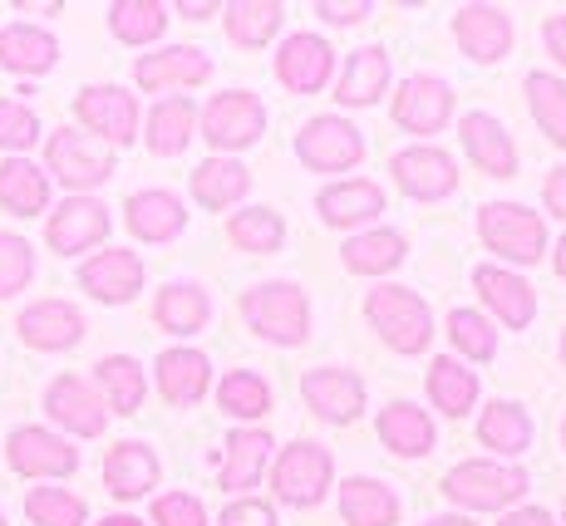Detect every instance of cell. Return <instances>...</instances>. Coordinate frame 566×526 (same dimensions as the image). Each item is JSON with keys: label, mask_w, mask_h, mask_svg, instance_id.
I'll return each mask as SVG.
<instances>
[{"label": "cell", "mask_w": 566, "mask_h": 526, "mask_svg": "<svg viewBox=\"0 0 566 526\" xmlns=\"http://www.w3.org/2000/svg\"><path fill=\"white\" fill-rule=\"evenodd\" d=\"M335 70V54L321 35H291L276 54V74L291 94H315Z\"/></svg>", "instance_id": "cell-19"}, {"label": "cell", "mask_w": 566, "mask_h": 526, "mask_svg": "<svg viewBox=\"0 0 566 526\" xmlns=\"http://www.w3.org/2000/svg\"><path fill=\"white\" fill-rule=\"evenodd\" d=\"M99 526H144V522H138V517H124V512H118V517H104Z\"/></svg>", "instance_id": "cell-55"}, {"label": "cell", "mask_w": 566, "mask_h": 526, "mask_svg": "<svg viewBox=\"0 0 566 526\" xmlns=\"http://www.w3.org/2000/svg\"><path fill=\"white\" fill-rule=\"evenodd\" d=\"M104 236H108V212L94 197H64L45 222V241L60 256H80V251L99 246Z\"/></svg>", "instance_id": "cell-11"}, {"label": "cell", "mask_w": 566, "mask_h": 526, "mask_svg": "<svg viewBox=\"0 0 566 526\" xmlns=\"http://www.w3.org/2000/svg\"><path fill=\"white\" fill-rule=\"evenodd\" d=\"M217 526H276V512L271 502H232Z\"/></svg>", "instance_id": "cell-50"}, {"label": "cell", "mask_w": 566, "mask_h": 526, "mask_svg": "<svg viewBox=\"0 0 566 526\" xmlns=\"http://www.w3.org/2000/svg\"><path fill=\"white\" fill-rule=\"evenodd\" d=\"M296 152H301V162L315 168V172H345V168L360 162L365 144H360V128L355 124H345V118H335V114H321L301 128Z\"/></svg>", "instance_id": "cell-8"}, {"label": "cell", "mask_w": 566, "mask_h": 526, "mask_svg": "<svg viewBox=\"0 0 566 526\" xmlns=\"http://www.w3.org/2000/svg\"><path fill=\"white\" fill-rule=\"evenodd\" d=\"M6 453H10V467H15L20 477H70L74 467H80V453L70 448V438L35 429V423L10 433Z\"/></svg>", "instance_id": "cell-10"}, {"label": "cell", "mask_w": 566, "mask_h": 526, "mask_svg": "<svg viewBox=\"0 0 566 526\" xmlns=\"http://www.w3.org/2000/svg\"><path fill=\"white\" fill-rule=\"evenodd\" d=\"M562 433H566V423H562Z\"/></svg>", "instance_id": "cell-61"}, {"label": "cell", "mask_w": 566, "mask_h": 526, "mask_svg": "<svg viewBox=\"0 0 566 526\" xmlns=\"http://www.w3.org/2000/svg\"><path fill=\"white\" fill-rule=\"evenodd\" d=\"M30 276H35V251H30V241L0 232V301L25 291Z\"/></svg>", "instance_id": "cell-47"}, {"label": "cell", "mask_w": 566, "mask_h": 526, "mask_svg": "<svg viewBox=\"0 0 566 526\" xmlns=\"http://www.w3.org/2000/svg\"><path fill=\"white\" fill-rule=\"evenodd\" d=\"M227 236H232V246L271 256V251L281 246V236H286V227H281V217L271 212V207H247V212H237L232 222H227Z\"/></svg>", "instance_id": "cell-42"}, {"label": "cell", "mask_w": 566, "mask_h": 526, "mask_svg": "<svg viewBox=\"0 0 566 526\" xmlns=\"http://www.w3.org/2000/svg\"><path fill=\"white\" fill-rule=\"evenodd\" d=\"M163 25H168V10L154 6V0H118V6L108 10V30H114L124 45H148V40L163 35Z\"/></svg>", "instance_id": "cell-41"}, {"label": "cell", "mask_w": 566, "mask_h": 526, "mask_svg": "<svg viewBox=\"0 0 566 526\" xmlns=\"http://www.w3.org/2000/svg\"><path fill=\"white\" fill-rule=\"evenodd\" d=\"M60 60V40L40 25H6L0 30V70L10 74H45Z\"/></svg>", "instance_id": "cell-26"}, {"label": "cell", "mask_w": 566, "mask_h": 526, "mask_svg": "<svg viewBox=\"0 0 566 526\" xmlns=\"http://www.w3.org/2000/svg\"><path fill=\"white\" fill-rule=\"evenodd\" d=\"M74 114L90 128V138H99L108 148L134 144V134H138V104H134V94L118 90V84H90V90H80Z\"/></svg>", "instance_id": "cell-6"}, {"label": "cell", "mask_w": 566, "mask_h": 526, "mask_svg": "<svg viewBox=\"0 0 566 526\" xmlns=\"http://www.w3.org/2000/svg\"><path fill=\"white\" fill-rule=\"evenodd\" d=\"M227 30H232V40L247 45V50L266 45V40L281 30V6H256V0L227 6Z\"/></svg>", "instance_id": "cell-44"}, {"label": "cell", "mask_w": 566, "mask_h": 526, "mask_svg": "<svg viewBox=\"0 0 566 526\" xmlns=\"http://www.w3.org/2000/svg\"><path fill=\"white\" fill-rule=\"evenodd\" d=\"M562 359H566V335H562Z\"/></svg>", "instance_id": "cell-59"}, {"label": "cell", "mask_w": 566, "mask_h": 526, "mask_svg": "<svg viewBox=\"0 0 566 526\" xmlns=\"http://www.w3.org/2000/svg\"><path fill=\"white\" fill-rule=\"evenodd\" d=\"M345 266L355 271V276H385V271H395L399 261H405V236L399 232H365V236H350L340 246Z\"/></svg>", "instance_id": "cell-36"}, {"label": "cell", "mask_w": 566, "mask_h": 526, "mask_svg": "<svg viewBox=\"0 0 566 526\" xmlns=\"http://www.w3.org/2000/svg\"><path fill=\"white\" fill-rule=\"evenodd\" d=\"M340 512L350 526H395L399 517V502L385 482L375 477H350L340 482Z\"/></svg>", "instance_id": "cell-32"}, {"label": "cell", "mask_w": 566, "mask_h": 526, "mask_svg": "<svg viewBox=\"0 0 566 526\" xmlns=\"http://www.w3.org/2000/svg\"><path fill=\"white\" fill-rule=\"evenodd\" d=\"M242 315L271 345H301V339L311 335V301H306V291L291 286V281H271V286L247 291Z\"/></svg>", "instance_id": "cell-1"}, {"label": "cell", "mask_w": 566, "mask_h": 526, "mask_svg": "<svg viewBox=\"0 0 566 526\" xmlns=\"http://www.w3.org/2000/svg\"><path fill=\"white\" fill-rule=\"evenodd\" d=\"M0 526H6V512H0Z\"/></svg>", "instance_id": "cell-60"}, {"label": "cell", "mask_w": 566, "mask_h": 526, "mask_svg": "<svg viewBox=\"0 0 566 526\" xmlns=\"http://www.w3.org/2000/svg\"><path fill=\"white\" fill-rule=\"evenodd\" d=\"M217 403H222L232 419H261V413L271 409V389L261 375H247V369H237V375L222 379V389H217Z\"/></svg>", "instance_id": "cell-43"}, {"label": "cell", "mask_w": 566, "mask_h": 526, "mask_svg": "<svg viewBox=\"0 0 566 526\" xmlns=\"http://www.w3.org/2000/svg\"><path fill=\"white\" fill-rule=\"evenodd\" d=\"M389 168H395L399 188H405L409 197H419V202H439V197H449L453 188H459V168H453V158L443 148H429V144L405 148Z\"/></svg>", "instance_id": "cell-16"}, {"label": "cell", "mask_w": 566, "mask_h": 526, "mask_svg": "<svg viewBox=\"0 0 566 526\" xmlns=\"http://www.w3.org/2000/svg\"><path fill=\"white\" fill-rule=\"evenodd\" d=\"M154 526H207V512L192 492H168L154 502Z\"/></svg>", "instance_id": "cell-49"}, {"label": "cell", "mask_w": 566, "mask_h": 526, "mask_svg": "<svg viewBox=\"0 0 566 526\" xmlns=\"http://www.w3.org/2000/svg\"><path fill=\"white\" fill-rule=\"evenodd\" d=\"M0 207L15 217H35L50 207V172L35 168L30 158H6L0 162Z\"/></svg>", "instance_id": "cell-28"}, {"label": "cell", "mask_w": 566, "mask_h": 526, "mask_svg": "<svg viewBox=\"0 0 566 526\" xmlns=\"http://www.w3.org/2000/svg\"><path fill=\"white\" fill-rule=\"evenodd\" d=\"M212 365H207L202 349H163L158 355V389L172 409H192L207 393Z\"/></svg>", "instance_id": "cell-22"}, {"label": "cell", "mask_w": 566, "mask_h": 526, "mask_svg": "<svg viewBox=\"0 0 566 526\" xmlns=\"http://www.w3.org/2000/svg\"><path fill=\"white\" fill-rule=\"evenodd\" d=\"M478 438H483L493 453H503V457L527 453V443H532L527 409H517V403H493V409L483 413V423H478Z\"/></svg>", "instance_id": "cell-39"}, {"label": "cell", "mask_w": 566, "mask_h": 526, "mask_svg": "<svg viewBox=\"0 0 566 526\" xmlns=\"http://www.w3.org/2000/svg\"><path fill=\"white\" fill-rule=\"evenodd\" d=\"M306 403L331 423H355L365 409V383L350 369H311L306 375Z\"/></svg>", "instance_id": "cell-18"}, {"label": "cell", "mask_w": 566, "mask_h": 526, "mask_svg": "<svg viewBox=\"0 0 566 526\" xmlns=\"http://www.w3.org/2000/svg\"><path fill=\"white\" fill-rule=\"evenodd\" d=\"M459 134H463L468 158H473L483 172H493V178H513V172H517V148H513L507 128L497 124L493 114H463L459 118Z\"/></svg>", "instance_id": "cell-20"}, {"label": "cell", "mask_w": 566, "mask_h": 526, "mask_svg": "<svg viewBox=\"0 0 566 526\" xmlns=\"http://www.w3.org/2000/svg\"><path fill=\"white\" fill-rule=\"evenodd\" d=\"M331 487V453L321 443H291L276 457V497L291 507H315Z\"/></svg>", "instance_id": "cell-9"}, {"label": "cell", "mask_w": 566, "mask_h": 526, "mask_svg": "<svg viewBox=\"0 0 566 526\" xmlns=\"http://www.w3.org/2000/svg\"><path fill=\"white\" fill-rule=\"evenodd\" d=\"M527 104H532V118L547 128L552 144L566 148V80H557V74H527Z\"/></svg>", "instance_id": "cell-40"}, {"label": "cell", "mask_w": 566, "mask_h": 526, "mask_svg": "<svg viewBox=\"0 0 566 526\" xmlns=\"http://www.w3.org/2000/svg\"><path fill=\"white\" fill-rule=\"evenodd\" d=\"M15 330L30 349H50L54 355V349H74L84 339V315L70 301H35L20 311Z\"/></svg>", "instance_id": "cell-15"}, {"label": "cell", "mask_w": 566, "mask_h": 526, "mask_svg": "<svg viewBox=\"0 0 566 526\" xmlns=\"http://www.w3.org/2000/svg\"><path fill=\"white\" fill-rule=\"evenodd\" d=\"M365 315H369V325L379 330V339H385L389 349H399V355H419V349H429V339H433L429 305H423L413 291H405V286L369 291Z\"/></svg>", "instance_id": "cell-2"}, {"label": "cell", "mask_w": 566, "mask_h": 526, "mask_svg": "<svg viewBox=\"0 0 566 526\" xmlns=\"http://www.w3.org/2000/svg\"><path fill=\"white\" fill-rule=\"evenodd\" d=\"M473 281H478V295L488 301V311H497V320H503L507 330H527L532 311H537V295H532L527 281L503 266H478Z\"/></svg>", "instance_id": "cell-21"}, {"label": "cell", "mask_w": 566, "mask_h": 526, "mask_svg": "<svg viewBox=\"0 0 566 526\" xmlns=\"http://www.w3.org/2000/svg\"><path fill=\"white\" fill-rule=\"evenodd\" d=\"M45 409H50L54 423H64V429L80 433V438L104 433V423H108V409H104L99 389H94L90 379H80V375H60V379H54L45 389Z\"/></svg>", "instance_id": "cell-13"}, {"label": "cell", "mask_w": 566, "mask_h": 526, "mask_svg": "<svg viewBox=\"0 0 566 526\" xmlns=\"http://www.w3.org/2000/svg\"><path fill=\"white\" fill-rule=\"evenodd\" d=\"M247 188H252V172H247L237 158H207L202 168L192 172V197H198L202 207H212V212L242 202Z\"/></svg>", "instance_id": "cell-33"}, {"label": "cell", "mask_w": 566, "mask_h": 526, "mask_svg": "<svg viewBox=\"0 0 566 526\" xmlns=\"http://www.w3.org/2000/svg\"><path fill=\"white\" fill-rule=\"evenodd\" d=\"M261 128H266V108H261L247 90H227V94H217L212 104L202 108V134H207V144H212L217 152L256 144Z\"/></svg>", "instance_id": "cell-7"}, {"label": "cell", "mask_w": 566, "mask_h": 526, "mask_svg": "<svg viewBox=\"0 0 566 526\" xmlns=\"http://www.w3.org/2000/svg\"><path fill=\"white\" fill-rule=\"evenodd\" d=\"M25 517L35 526H84V502L64 487H35L25 497Z\"/></svg>", "instance_id": "cell-45"}, {"label": "cell", "mask_w": 566, "mask_h": 526, "mask_svg": "<svg viewBox=\"0 0 566 526\" xmlns=\"http://www.w3.org/2000/svg\"><path fill=\"white\" fill-rule=\"evenodd\" d=\"M40 138V118H35V108H25V104H15V98H0V148L6 152H25L30 144Z\"/></svg>", "instance_id": "cell-48"}, {"label": "cell", "mask_w": 566, "mask_h": 526, "mask_svg": "<svg viewBox=\"0 0 566 526\" xmlns=\"http://www.w3.org/2000/svg\"><path fill=\"white\" fill-rule=\"evenodd\" d=\"M207 74H212V60H207L198 45H168L158 54H144V60L134 64L138 90H148V94L192 90V84H202Z\"/></svg>", "instance_id": "cell-14"}, {"label": "cell", "mask_w": 566, "mask_h": 526, "mask_svg": "<svg viewBox=\"0 0 566 526\" xmlns=\"http://www.w3.org/2000/svg\"><path fill=\"white\" fill-rule=\"evenodd\" d=\"M547 212L566 217V168H552V178H547Z\"/></svg>", "instance_id": "cell-52"}, {"label": "cell", "mask_w": 566, "mask_h": 526, "mask_svg": "<svg viewBox=\"0 0 566 526\" xmlns=\"http://www.w3.org/2000/svg\"><path fill=\"white\" fill-rule=\"evenodd\" d=\"M385 84H389V54L379 45L355 50L350 70H345V80H340V104H350V108L375 104V98L385 94Z\"/></svg>", "instance_id": "cell-37"}, {"label": "cell", "mask_w": 566, "mask_h": 526, "mask_svg": "<svg viewBox=\"0 0 566 526\" xmlns=\"http://www.w3.org/2000/svg\"><path fill=\"white\" fill-rule=\"evenodd\" d=\"M266 457H271V438L266 433L261 429H237V433H227L217 477H222V487H232V492L256 487L261 473H266Z\"/></svg>", "instance_id": "cell-27"}, {"label": "cell", "mask_w": 566, "mask_h": 526, "mask_svg": "<svg viewBox=\"0 0 566 526\" xmlns=\"http://www.w3.org/2000/svg\"><path fill=\"white\" fill-rule=\"evenodd\" d=\"M497 526H552V517L542 507H517V512H507Z\"/></svg>", "instance_id": "cell-53"}, {"label": "cell", "mask_w": 566, "mask_h": 526, "mask_svg": "<svg viewBox=\"0 0 566 526\" xmlns=\"http://www.w3.org/2000/svg\"><path fill=\"white\" fill-rule=\"evenodd\" d=\"M207 315H212V301H207V291L192 286V281H172L154 301V320L168 335H198L207 325Z\"/></svg>", "instance_id": "cell-30"}, {"label": "cell", "mask_w": 566, "mask_h": 526, "mask_svg": "<svg viewBox=\"0 0 566 526\" xmlns=\"http://www.w3.org/2000/svg\"><path fill=\"white\" fill-rule=\"evenodd\" d=\"M217 6H182V15H192V20H202V15H212Z\"/></svg>", "instance_id": "cell-56"}, {"label": "cell", "mask_w": 566, "mask_h": 526, "mask_svg": "<svg viewBox=\"0 0 566 526\" xmlns=\"http://www.w3.org/2000/svg\"><path fill=\"white\" fill-rule=\"evenodd\" d=\"M315 207H321V217L331 227H355V222H369L375 212H385V192L365 178H350V182H331V188H321Z\"/></svg>", "instance_id": "cell-29"}, {"label": "cell", "mask_w": 566, "mask_h": 526, "mask_svg": "<svg viewBox=\"0 0 566 526\" xmlns=\"http://www.w3.org/2000/svg\"><path fill=\"white\" fill-rule=\"evenodd\" d=\"M557 271L566 276V236H562V246H557Z\"/></svg>", "instance_id": "cell-58"}, {"label": "cell", "mask_w": 566, "mask_h": 526, "mask_svg": "<svg viewBox=\"0 0 566 526\" xmlns=\"http://www.w3.org/2000/svg\"><path fill=\"white\" fill-rule=\"evenodd\" d=\"M449 339H453V349L468 359H493L497 355V330L488 325V315H478V311H453L449 315Z\"/></svg>", "instance_id": "cell-46"}, {"label": "cell", "mask_w": 566, "mask_h": 526, "mask_svg": "<svg viewBox=\"0 0 566 526\" xmlns=\"http://www.w3.org/2000/svg\"><path fill=\"white\" fill-rule=\"evenodd\" d=\"M80 286L94 295V301L104 305H128L144 286V261L134 256V251H99V256H90L80 266Z\"/></svg>", "instance_id": "cell-17"}, {"label": "cell", "mask_w": 566, "mask_h": 526, "mask_svg": "<svg viewBox=\"0 0 566 526\" xmlns=\"http://www.w3.org/2000/svg\"><path fill=\"white\" fill-rule=\"evenodd\" d=\"M547 50L566 64V15H552V20H547Z\"/></svg>", "instance_id": "cell-54"}, {"label": "cell", "mask_w": 566, "mask_h": 526, "mask_svg": "<svg viewBox=\"0 0 566 526\" xmlns=\"http://www.w3.org/2000/svg\"><path fill=\"white\" fill-rule=\"evenodd\" d=\"M192 124H198V108H192L188 94L163 98V104H154V114H148V148L158 158H172V152H182L192 144Z\"/></svg>", "instance_id": "cell-31"}, {"label": "cell", "mask_w": 566, "mask_h": 526, "mask_svg": "<svg viewBox=\"0 0 566 526\" xmlns=\"http://www.w3.org/2000/svg\"><path fill=\"white\" fill-rule=\"evenodd\" d=\"M478 232H483L488 251L517 261V266H532V261L547 251V227H542V217L532 212V207H522V202L483 207V212H478Z\"/></svg>", "instance_id": "cell-4"}, {"label": "cell", "mask_w": 566, "mask_h": 526, "mask_svg": "<svg viewBox=\"0 0 566 526\" xmlns=\"http://www.w3.org/2000/svg\"><path fill=\"white\" fill-rule=\"evenodd\" d=\"M94 379H99V399L108 403L114 413H138V403H144L148 383H144V365L128 355H108L99 359V369H94Z\"/></svg>", "instance_id": "cell-35"}, {"label": "cell", "mask_w": 566, "mask_h": 526, "mask_svg": "<svg viewBox=\"0 0 566 526\" xmlns=\"http://www.w3.org/2000/svg\"><path fill=\"white\" fill-rule=\"evenodd\" d=\"M453 35H459V45L473 54V60H503L507 45H513V20L503 15L497 6H468L459 10V20H453Z\"/></svg>", "instance_id": "cell-23"}, {"label": "cell", "mask_w": 566, "mask_h": 526, "mask_svg": "<svg viewBox=\"0 0 566 526\" xmlns=\"http://www.w3.org/2000/svg\"><path fill=\"white\" fill-rule=\"evenodd\" d=\"M128 232L138 241H172L188 227V212H182V202L172 192L163 188H148V192H134L128 197Z\"/></svg>", "instance_id": "cell-25"}, {"label": "cell", "mask_w": 566, "mask_h": 526, "mask_svg": "<svg viewBox=\"0 0 566 526\" xmlns=\"http://www.w3.org/2000/svg\"><path fill=\"white\" fill-rule=\"evenodd\" d=\"M45 168L50 178H60L70 192H90L99 182L114 178V148L90 138L84 128H54L45 144Z\"/></svg>", "instance_id": "cell-3"}, {"label": "cell", "mask_w": 566, "mask_h": 526, "mask_svg": "<svg viewBox=\"0 0 566 526\" xmlns=\"http://www.w3.org/2000/svg\"><path fill=\"white\" fill-rule=\"evenodd\" d=\"M379 438H385L399 457H423L433 448V423L419 403H389V409L379 413Z\"/></svg>", "instance_id": "cell-34"}, {"label": "cell", "mask_w": 566, "mask_h": 526, "mask_svg": "<svg viewBox=\"0 0 566 526\" xmlns=\"http://www.w3.org/2000/svg\"><path fill=\"white\" fill-rule=\"evenodd\" d=\"M429 393H433V403H439L449 419H463V413L473 409V399H478V375L473 369H463L453 355H443V359H433V369H429Z\"/></svg>", "instance_id": "cell-38"}, {"label": "cell", "mask_w": 566, "mask_h": 526, "mask_svg": "<svg viewBox=\"0 0 566 526\" xmlns=\"http://www.w3.org/2000/svg\"><path fill=\"white\" fill-rule=\"evenodd\" d=\"M443 492H449L459 507L497 512V507H513L522 492H527V473L513 463H459L443 477Z\"/></svg>", "instance_id": "cell-5"}, {"label": "cell", "mask_w": 566, "mask_h": 526, "mask_svg": "<svg viewBox=\"0 0 566 526\" xmlns=\"http://www.w3.org/2000/svg\"><path fill=\"white\" fill-rule=\"evenodd\" d=\"M453 114V90L439 74H413L395 94V124L409 134H439Z\"/></svg>", "instance_id": "cell-12"}, {"label": "cell", "mask_w": 566, "mask_h": 526, "mask_svg": "<svg viewBox=\"0 0 566 526\" xmlns=\"http://www.w3.org/2000/svg\"><path fill=\"white\" fill-rule=\"evenodd\" d=\"M429 526H473V522H468V517H433Z\"/></svg>", "instance_id": "cell-57"}, {"label": "cell", "mask_w": 566, "mask_h": 526, "mask_svg": "<svg viewBox=\"0 0 566 526\" xmlns=\"http://www.w3.org/2000/svg\"><path fill=\"white\" fill-rule=\"evenodd\" d=\"M104 482H108V492H114V497H124V502L154 492V482H158L154 448L134 443V438H128V443H114V448H108V457H104Z\"/></svg>", "instance_id": "cell-24"}, {"label": "cell", "mask_w": 566, "mask_h": 526, "mask_svg": "<svg viewBox=\"0 0 566 526\" xmlns=\"http://www.w3.org/2000/svg\"><path fill=\"white\" fill-rule=\"evenodd\" d=\"M321 15L331 20V25H355V20H365V15H369V6H365V0H355V6H335V0H325Z\"/></svg>", "instance_id": "cell-51"}]
</instances>
